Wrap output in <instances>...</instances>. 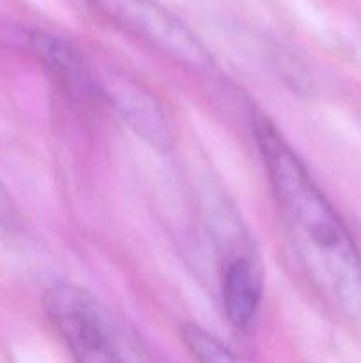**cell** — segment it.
Wrapping results in <instances>:
<instances>
[{
	"mask_svg": "<svg viewBox=\"0 0 361 363\" xmlns=\"http://www.w3.org/2000/svg\"><path fill=\"white\" fill-rule=\"evenodd\" d=\"M273 197L311 280L342 307L361 312V257L303 160L264 117L253 126Z\"/></svg>",
	"mask_w": 361,
	"mask_h": 363,
	"instance_id": "6da1fadb",
	"label": "cell"
},
{
	"mask_svg": "<svg viewBox=\"0 0 361 363\" xmlns=\"http://www.w3.org/2000/svg\"><path fill=\"white\" fill-rule=\"evenodd\" d=\"M42 305L74 363H126L108 314L87 289L71 282L52 284Z\"/></svg>",
	"mask_w": 361,
	"mask_h": 363,
	"instance_id": "7a4b0ae2",
	"label": "cell"
},
{
	"mask_svg": "<svg viewBox=\"0 0 361 363\" xmlns=\"http://www.w3.org/2000/svg\"><path fill=\"white\" fill-rule=\"evenodd\" d=\"M103 16L186 69L207 73L214 59L180 18L158 0H87Z\"/></svg>",
	"mask_w": 361,
	"mask_h": 363,
	"instance_id": "3957f363",
	"label": "cell"
},
{
	"mask_svg": "<svg viewBox=\"0 0 361 363\" xmlns=\"http://www.w3.org/2000/svg\"><path fill=\"white\" fill-rule=\"evenodd\" d=\"M30 48L50 78L71 99L91 103L103 98L101 84L96 80L91 66L69 43L52 34L34 32L30 35Z\"/></svg>",
	"mask_w": 361,
	"mask_h": 363,
	"instance_id": "277c9868",
	"label": "cell"
},
{
	"mask_svg": "<svg viewBox=\"0 0 361 363\" xmlns=\"http://www.w3.org/2000/svg\"><path fill=\"white\" fill-rule=\"evenodd\" d=\"M101 84L103 98H110L117 112L130 123L147 142L158 149H168L172 142L168 119L163 106L156 101L154 96L142 87L140 84L119 77Z\"/></svg>",
	"mask_w": 361,
	"mask_h": 363,
	"instance_id": "5b68a950",
	"label": "cell"
},
{
	"mask_svg": "<svg viewBox=\"0 0 361 363\" xmlns=\"http://www.w3.org/2000/svg\"><path fill=\"white\" fill-rule=\"evenodd\" d=\"M222 301L227 319L234 328L251 325L262 301V280L248 257L227 262L222 277Z\"/></svg>",
	"mask_w": 361,
	"mask_h": 363,
	"instance_id": "8992f818",
	"label": "cell"
},
{
	"mask_svg": "<svg viewBox=\"0 0 361 363\" xmlns=\"http://www.w3.org/2000/svg\"><path fill=\"white\" fill-rule=\"evenodd\" d=\"M180 339L198 363H237L229 347L195 323L180 326Z\"/></svg>",
	"mask_w": 361,
	"mask_h": 363,
	"instance_id": "52a82bcc",
	"label": "cell"
}]
</instances>
